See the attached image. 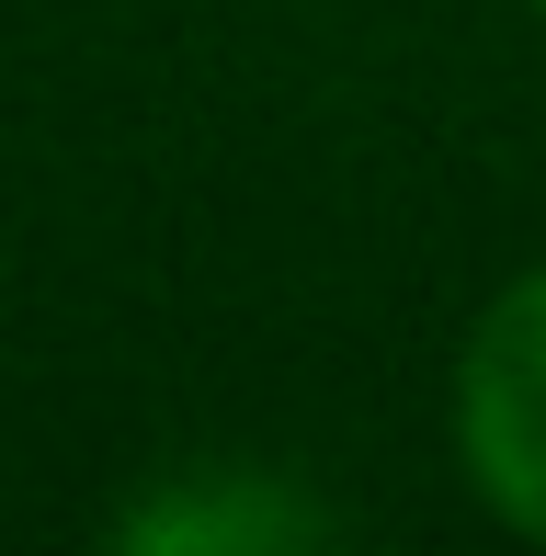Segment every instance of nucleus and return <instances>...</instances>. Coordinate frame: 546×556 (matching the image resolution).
I'll list each match as a JSON object with an SVG mask.
<instances>
[{"mask_svg": "<svg viewBox=\"0 0 546 556\" xmlns=\"http://www.w3.org/2000/svg\"><path fill=\"white\" fill-rule=\"evenodd\" d=\"M456 454L467 489L546 545V262L512 273L456 352Z\"/></svg>", "mask_w": 546, "mask_h": 556, "instance_id": "f257e3e1", "label": "nucleus"}, {"mask_svg": "<svg viewBox=\"0 0 546 556\" xmlns=\"http://www.w3.org/2000/svg\"><path fill=\"white\" fill-rule=\"evenodd\" d=\"M262 534H308V522L273 511L262 489H171L160 511L126 522V545H262Z\"/></svg>", "mask_w": 546, "mask_h": 556, "instance_id": "f03ea898", "label": "nucleus"}, {"mask_svg": "<svg viewBox=\"0 0 546 556\" xmlns=\"http://www.w3.org/2000/svg\"><path fill=\"white\" fill-rule=\"evenodd\" d=\"M535 12H546V0H535Z\"/></svg>", "mask_w": 546, "mask_h": 556, "instance_id": "7ed1b4c3", "label": "nucleus"}]
</instances>
